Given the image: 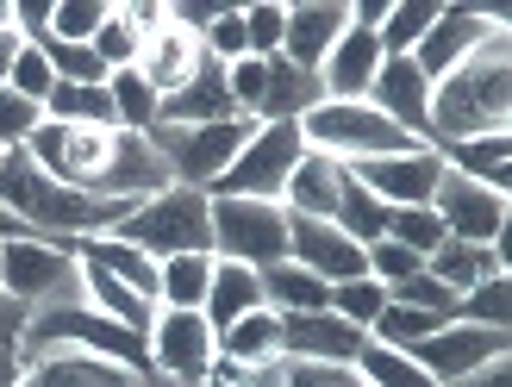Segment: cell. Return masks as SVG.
<instances>
[{"label": "cell", "mask_w": 512, "mask_h": 387, "mask_svg": "<svg viewBox=\"0 0 512 387\" xmlns=\"http://www.w3.org/2000/svg\"><path fill=\"white\" fill-rule=\"evenodd\" d=\"M150 375H169L175 387H200L213 375V356H219V338L207 313H169V306H157V325H150Z\"/></svg>", "instance_id": "10"}, {"label": "cell", "mask_w": 512, "mask_h": 387, "mask_svg": "<svg viewBox=\"0 0 512 387\" xmlns=\"http://www.w3.org/2000/svg\"><path fill=\"white\" fill-rule=\"evenodd\" d=\"M19 32H13V25H0V88H7V75H13V57H19Z\"/></svg>", "instance_id": "52"}, {"label": "cell", "mask_w": 512, "mask_h": 387, "mask_svg": "<svg viewBox=\"0 0 512 387\" xmlns=\"http://www.w3.org/2000/svg\"><path fill=\"white\" fill-rule=\"evenodd\" d=\"M225 119H244L238 100H232V88H225V63L200 57V69L163 100V119L157 125H225Z\"/></svg>", "instance_id": "21"}, {"label": "cell", "mask_w": 512, "mask_h": 387, "mask_svg": "<svg viewBox=\"0 0 512 387\" xmlns=\"http://www.w3.org/2000/svg\"><path fill=\"white\" fill-rule=\"evenodd\" d=\"M107 13H113L107 0H57V7H50V38L57 44H94V32L107 25Z\"/></svg>", "instance_id": "37"}, {"label": "cell", "mask_w": 512, "mask_h": 387, "mask_svg": "<svg viewBox=\"0 0 512 387\" xmlns=\"http://www.w3.org/2000/svg\"><path fill=\"white\" fill-rule=\"evenodd\" d=\"M331 225H338L344 238H356V244L369 250L375 238H388V206H381V200H375V194L350 175L344 194H338V213H331Z\"/></svg>", "instance_id": "32"}, {"label": "cell", "mask_w": 512, "mask_h": 387, "mask_svg": "<svg viewBox=\"0 0 512 387\" xmlns=\"http://www.w3.org/2000/svg\"><path fill=\"white\" fill-rule=\"evenodd\" d=\"M288 263H300L306 275H319L325 288H338V281H356L369 275V250L344 238L331 219H300L288 213Z\"/></svg>", "instance_id": "14"}, {"label": "cell", "mask_w": 512, "mask_h": 387, "mask_svg": "<svg viewBox=\"0 0 512 387\" xmlns=\"http://www.w3.org/2000/svg\"><path fill=\"white\" fill-rule=\"evenodd\" d=\"M50 7H57V0H13V32L25 44H44L50 38Z\"/></svg>", "instance_id": "49"}, {"label": "cell", "mask_w": 512, "mask_h": 387, "mask_svg": "<svg viewBox=\"0 0 512 387\" xmlns=\"http://www.w3.org/2000/svg\"><path fill=\"white\" fill-rule=\"evenodd\" d=\"M344 182H350L344 163H331V157H319V150H306V157L294 163V175H288V188H281V206H288V213H300V219H331V213H338Z\"/></svg>", "instance_id": "24"}, {"label": "cell", "mask_w": 512, "mask_h": 387, "mask_svg": "<svg viewBox=\"0 0 512 387\" xmlns=\"http://www.w3.org/2000/svg\"><path fill=\"white\" fill-rule=\"evenodd\" d=\"M0 157H7V150H0Z\"/></svg>", "instance_id": "55"}, {"label": "cell", "mask_w": 512, "mask_h": 387, "mask_svg": "<svg viewBox=\"0 0 512 387\" xmlns=\"http://www.w3.org/2000/svg\"><path fill=\"white\" fill-rule=\"evenodd\" d=\"M331 313H338L344 325H356V331H369L375 319H381V306H388V288H381L375 275H356V281H338V288H331Z\"/></svg>", "instance_id": "36"}, {"label": "cell", "mask_w": 512, "mask_h": 387, "mask_svg": "<svg viewBox=\"0 0 512 387\" xmlns=\"http://www.w3.org/2000/svg\"><path fill=\"white\" fill-rule=\"evenodd\" d=\"M44 57H50V69H57V82H69V88H100L107 82V63L94 57V44H38Z\"/></svg>", "instance_id": "38"}, {"label": "cell", "mask_w": 512, "mask_h": 387, "mask_svg": "<svg viewBox=\"0 0 512 387\" xmlns=\"http://www.w3.org/2000/svg\"><path fill=\"white\" fill-rule=\"evenodd\" d=\"M381 63H388V57H381V38L369 32V25H350V32L331 44V57L319 63L325 100H369V82H375Z\"/></svg>", "instance_id": "20"}, {"label": "cell", "mask_w": 512, "mask_h": 387, "mask_svg": "<svg viewBox=\"0 0 512 387\" xmlns=\"http://www.w3.org/2000/svg\"><path fill=\"white\" fill-rule=\"evenodd\" d=\"M200 50H207L213 63H225V69H232L238 57H250V44H244V7H219V19L207 25Z\"/></svg>", "instance_id": "43"}, {"label": "cell", "mask_w": 512, "mask_h": 387, "mask_svg": "<svg viewBox=\"0 0 512 387\" xmlns=\"http://www.w3.org/2000/svg\"><path fill=\"white\" fill-rule=\"evenodd\" d=\"M75 263H82V256H75ZM82 306H94L100 319H113L119 331H132V338H150V325H157V300H144L138 288L113 281L100 263H82Z\"/></svg>", "instance_id": "23"}, {"label": "cell", "mask_w": 512, "mask_h": 387, "mask_svg": "<svg viewBox=\"0 0 512 387\" xmlns=\"http://www.w3.org/2000/svg\"><path fill=\"white\" fill-rule=\"evenodd\" d=\"M438 157H444L450 175H463V182H481V188H494V194L512 188V132H488V138L450 144V150H438Z\"/></svg>", "instance_id": "26"}, {"label": "cell", "mask_w": 512, "mask_h": 387, "mask_svg": "<svg viewBox=\"0 0 512 387\" xmlns=\"http://www.w3.org/2000/svg\"><path fill=\"white\" fill-rule=\"evenodd\" d=\"M213 256L244 269L288 263V206L281 200H213Z\"/></svg>", "instance_id": "8"}, {"label": "cell", "mask_w": 512, "mask_h": 387, "mask_svg": "<svg viewBox=\"0 0 512 387\" xmlns=\"http://www.w3.org/2000/svg\"><path fill=\"white\" fill-rule=\"evenodd\" d=\"M425 275L431 281H444V288L463 300L469 288H481V281H494V275H506V263H500V250L494 244H463V238H444L438 250L425 256Z\"/></svg>", "instance_id": "25"}, {"label": "cell", "mask_w": 512, "mask_h": 387, "mask_svg": "<svg viewBox=\"0 0 512 387\" xmlns=\"http://www.w3.org/2000/svg\"><path fill=\"white\" fill-rule=\"evenodd\" d=\"M350 175L388 206V213H400V206H431V194H438V182H444V157L431 144H413V150H400V157L356 163Z\"/></svg>", "instance_id": "13"}, {"label": "cell", "mask_w": 512, "mask_h": 387, "mask_svg": "<svg viewBox=\"0 0 512 387\" xmlns=\"http://www.w3.org/2000/svg\"><path fill=\"white\" fill-rule=\"evenodd\" d=\"M7 238H32V231H25V225L7 213V206H0V244H7Z\"/></svg>", "instance_id": "54"}, {"label": "cell", "mask_w": 512, "mask_h": 387, "mask_svg": "<svg viewBox=\"0 0 512 387\" xmlns=\"http://www.w3.org/2000/svg\"><path fill=\"white\" fill-rule=\"evenodd\" d=\"M394 306H419V313H438V319H456V294L444 288V281H431L425 269L413 281H400V288H388Z\"/></svg>", "instance_id": "46"}, {"label": "cell", "mask_w": 512, "mask_h": 387, "mask_svg": "<svg viewBox=\"0 0 512 387\" xmlns=\"http://www.w3.org/2000/svg\"><path fill=\"white\" fill-rule=\"evenodd\" d=\"M363 375V387H438L406 350H388V344H363V356L350 363Z\"/></svg>", "instance_id": "34"}, {"label": "cell", "mask_w": 512, "mask_h": 387, "mask_svg": "<svg viewBox=\"0 0 512 387\" xmlns=\"http://www.w3.org/2000/svg\"><path fill=\"white\" fill-rule=\"evenodd\" d=\"M425 269V256H413L406 244H394V238H375L369 244V275L381 281V288H400V281H413Z\"/></svg>", "instance_id": "44"}, {"label": "cell", "mask_w": 512, "mask_h": 387, "mask_svg": "<svg viewBox=\"0 0 512 387\" xmlns=\"http://www.w3.org/2000/svg\"><path fill=\"white\" fill-rule=\"evenodd\" d=\"M350 32V7L344 0H300V7H288V25H281V57H288L294 69H313L331 57V44H338Z\"/></svg>", "instance_id": "18"}, {"label": "cell", "mask_w": 512, "mask_h": 387, "mask_svg": "<svg viewBox=\"0 0 512 387\" xmlns=\"http://www.w3.org/2000/svg\"><path fill=\"white\" fill-rule=\"evenodd\" d=\"M300 157H306L300 125H256L250 144L232 157V169L213 182L207 200H281V188H288Z\"/></svg>", "instance_id": "9"}, {"label": "cell", "mask_w": 512, "mask_h": 387, "mask_svg": "<svg viewBox=\"0 0 512 387\" xmlns=\"http://www.w3.org/2000/svg\"><path fill=\"white\" fill-rule=\"evenodd\" d=\"M225 88H232L238 113L250 125H300L325 100L319 75L294 69L288 57H238L232 69H225Z\"/></svg>", "instance_id": "4"}, {"label": "cell", "mask_w": 512, "mask_h": 387, "mask_svg": "<svg viewBox=\"0 0 512 387\" xmlns=\"http://www.w3.org/2000/svg\"><path fill=\"white\" fill-rule=\"evenodd\" d=\"M50 182H63L75 194H94V200H150L175 188L163 157L150 150V138L138 132H119V125H57L44 119L32 144H25Z\"/></svg>", "instance_id": "1"}, {"label": "cell", "mask_w": 512, "mask_h": 387, "mask_svg": "<svg viewBox=\"0 0 512 387\" xmlns=\"http://www.w3.org/2000/svg\"><path fill=\"white\" fill-rule=\"evenodd\" d=\"M369 107L381 119H394L406 138H419L425 144V119H431V82L419 75L413 57H388L375 69V82H369Z\"/></svg>", "instance_id": "17"}, {"label": "cell", "mask_w": 512, "mask_h": 387, "mask_svg": "<svg viewBox=\"0 0 512 387\" xmlns=\"http://www.w3.org/2000/svg\"><path fill=\"white\" fill-rule=\"evenodd\" d=\"M494 38H506V13H494V7H438L431 32L413 50V63H419L425 82H438V75H450L456 63H469L475 50L494 44Z\"/></svg>", "instance_id": "11"}, {"label": "cell", "mask_w": 512, "mask_h": 387, "mask_svg": "<svg viewBox=\"0 0 512 387\" xmlns=\"http://www.w3.org/2000/svg\"><path fill=\"white\" fill-rule=\"evenodd\" d=\"M25 325H32V306L13 300V294H0V350H19L25 344Z\"/></svg>", "instance_id": "50"}, {"label": "cell", "mask_w": 512, "mask_h": 387, "mask_svg": "<svg viewBox=\"0 0 512 387\" xmlns=\"http://www.w3.org/2000/svg\"><path fill=\"white\" fill-rule=\"evenodd\" d=\"M144 375L119 369V363H100V356L82 350H44V356H25V375L19 387H138Z\"/></svg>", "instance_id": "22"}, {"label": "cell", "mask_w": 512, "mask_h": 387, "mask_svg": "<svg viewBox=\"0 0 512 387\" xmlns=\"http://www.w3.org/2000/svg\"><path fill=\"white\" fill-rule=\"evenodd\" d=\"M281 25H288V7H275V0L244 7V44H250V57H281Z\"/></svg>", "instance_id": "45"}, {"label": "cell", "mask_w": 512, "mask_h": 387, "mask_svg": "<svg viewBox=\"0 0 512 387\" xmlns=\"http://www.w3.org/2000/svg\"><path fill=\"white\" fill-rule=\"evenodd\" d=\"M213 288V256H169L157 263V306L169 313H200Z\"/></svg>", "instance_id": "30"}, {"label": "cell", "mask_w": 512, "mask_h": 387, "mask_svg": "<svg viewBox=\"0 0 512 387\" xmlns=\"http://www.w3.org/2000/svg\"><path fill=\"white\" fill-rule=\"evenodd\" d=\"M263 306V281H256V269H244V263H219L213 256V288H207V325H213V338L225 325H238L244 313H256Z\"/></svg>", "instance_id": "27"}, {"label": "cell", "mask_w": 512, "mask_h": 387, "mask_svg": "<svg viewBox=\"0 0 512 387\" xmlns=\"http://www.w3.org/2000/svg\"><path fill=\"white\" fill-rule=\"evenodd\" d=\"M281 387H363V375L338 363H281Z\"/></svg>", "instance_id": "47"}, {"label": "cell", "mask_w": 512, "mask_h": 387, "mask_svg": "<svg viewBox=\"0 0 512 387\" xmlns=\"http://www.w3.org/2000/svg\"><path fill=\"white\" fill-rule=\"evenodd\" d=\"M200 387H281V363L275 369H244V363H225V356H213V375Z\"/></svg>", "instance_id": "48"}, {"label": "cell", "mask_w": 512, "mask_h": 387, "mask_svg": "<svg viewBox=\"0 0 512 387\" xmlns=\"http://www.w3.org/2000/svg\"><path fill=\"white\" fill-rule=\"evenodd\" d=\"M200 57H207V50H200V38H188L182 25H169V13H163V19L138 38V63H132V69L144 75L150 88H157V100H169V94L200 69Z\"/></svg>", "instance_id": "19"}, {"label": "cell", "mask_w": 512, "mask_h": 387, "mask_svg": "<svg viewBox=\"0 0 512 387\" xmlns=\"http://www.w3.org/2000/svg\"><path fill=\"white\" fill-rule=\"evenodd\" d=\"M219 356L225 363H244V369H275L281 363V319L269 313V306L244 313L238 325L219 331Z\"/></svg>", "instance_id": "28"}, {"label": "cell", "mask_w": 512, "mask_h": 387, "mask_svg": "<svg viewBox=\"0 0 512 387\" xmlns=\"http://www.w3.org/2000/svg\"><path fill=\"white\" fill-rule=\"evenodd\" d=\"M138 38H144V32L132 25V13H125V7H113V13H107V25L94 32V57L107 63V75L138 63Z\"/></svg>", "instance_id": "39"}, {"label": "cell", "mask_w": 512, "mask_h": 387, "mask_svg": "<svg viewBox=\"0 0 512 387\" xmlns=\"http://www.w3.org/2000/svg\"><path fill=\"white\" fill-rule=\"evenodd\" d=\"M500 356H512V331H481V325L450 319L444 331H431V338L413 350V363L438 381V387H450V381H463V375H475V369L500 363Z\"/></svg>", "instance_id": "12"}, {"label": "cell", "mask_w": 512, "mask_h": 387, "mask_svg": "<svg viewBox=\"0 0 512 387\" xmlns=\"http://www.w3.org/2000/svg\"><path fill=\"white\" fill-rule=\"evenodd\" d=\"M19 375H25V356L19 350H0V387H19Z\"/></svg>", "instance_id": "53"}, {"label": "cell", "mask_w": 512, "mask_h": 387, "mask_svg": "<svg viewBox=\"0 0 512 387\" xmlns=\"http://www.w3.org/2000/svg\"><path fill=\"white\" fill-rule=\"evenodd\" d=\"M363 344H369V331H356V325H344L338 313H288L281 319V363H338V369H350L356 356H363Z\"/></svg>", "instance_id": "16"}, {"label": "cell", "mask_w": 512, "mask_h": 387, "mask_svg": "<svg viewBox=\"0 0 512 387\" xmlns=\"http://www.w3.org/2000/svg\"><path fill=\"white\" fill-rule=\"evenodd\" d=\"M107 94H113V119H119V132H150V125L163 119V100H157V88L144 82L138 69H113L107 75Z\"/></svg>", "instance_id": "31"}, {"label": "cell", "mask_w": 512, "mask_h": 387, "mask_svg": "<svg viewBox=\"0 0 512 387\" xmlns=\"http://www.w3.org/2000/svg\"><path fill=\"white\" fill-rule=\"evenodd\" d=\"M300 138L306 150H319L331 163H369V157H400V150H413L419 138H406L394 119H381L369 100H319L313 113L300 119Z\"/></svg>", "instance_id": "3"}, {"label": "cell", "mask_w": 512, "mask_h": 387, "mask_svg": "<svg viewBox=\"0 0 512 387\" xmlns=\"http://www.w3.org/2000/svg\"><path fill=\"white\" fill-rule=\"evenodd\" d=\"M456 319L481 325V331H512V275H494V281H481V288H469L456 300Z\"/></svg>", "instance_id": "35"}, {"label": "cell", "mask_w": 512, "mask_h": 387, "mask_svg": "<svg viewBox=\"0 0 512 387\" xmlns=\"http://www.w3.org/2000/svg\"><path fill=\"white\" fill-rule=\"evenodd\" d=\"M7 88H13V94H25V100H38V107H44L50 94H57V69H50V57H44L38 44H19V57H13V75H7Z\"/></svg>", "instance_id": "41"}, {"label": "cell", "mask_w": 512, "mask_h": 387, "mask_svg": "<svg viewBox=\"0 0 512 387\" xmlns=\"http://www.w3.org/2000/svg\"><path fill=\"white\" fill-rule=\"evenodd\" d=\"M431 19H438V0H394L388 19H381V57H413L419 38L431 32Z\"/></svg>", "instance_id": "33"}, {"label": "cell", "mask_w": 512, "mask_h": 387, "mask_svg": "<svg viewBox=\"0 0 512 387\" xmlns=\"http://www.w3.org/2000/svg\"><path fill=\"white\" fill-rule=\"evenodd\" d=\"M450 387H512V356H500V363H488V369H475V375H463V381H450Z\"/></svg>", "instance_id": "51"}, {"label": "cell", "mask_w": 512, "mask_h": 387, "mask_svg": "<svg viewBox=\"0 0 512 387\" xmlns=\"http://www.w3.org/2000/svg\"><path fill=\"white\" fill-rule=\"evenodd\" d=\"M388 238L406 244L413 256H431V250L444 244V225H438L431 206H400V213H388Z\"/></svg>", "instance_id": "40"}, {"label": "cell", "mask_w": 512, "mask_h": 387, "mask_svg": "<svg viewBox=\"0 0 512 387\" xmlns=\"http://www.w3.org/2000/svg\"><path fill=\"white\" fill-rule=\"evenodd\" d=\"M0 294L38 306H63L82 300V263H75V244L57 238H7L0 244Z\"/></svg>", "instance_id": "7"}, {"label": "cell", "mask_w": 512, "mask_h": 387, "mask_svg": "<svg viewBox=\"0 0 512 387\" xmlns=\"http://www.w3.org/2000/svg\"><path fill=\"white\" fill-rule=\"evenodd\" d=\"M38 125H44V107H38V100L0 88V150H25Z\"/></svg>", "instance_id": "42"}, {"label": "cell", "mask_w": 512, "mask_h": 387, "mask_svg": "<svg viewBox=\"0 0 512 387\" xmlns=\"http://www.w3.org/2000/svg\"><path fill=\"white\" fill-rule=\"evenodd\" d=\"M119 238L138 244L144 256H157V263H169V256H213V200L194 188H163L119 225Z\"/></svg>", "instance_id": "5"}, {"label": "cell", "mask_w": 512, "mask_h": 387, "mask_svg": "<svg viewBox=\"0 0 512 387\" xmlns=\"http://www.w3.org/2000/svg\"><path fill=\"white\" fill-rule=\"evenodd\" d=\"M250 132H256L250 119H225V125H150L144 138L163 157V169H169L175 188L213 194V182L232 169V157L250 144Z\"/></svg>", "instance_id": "6"}, {"label": "cell", "mask_w": 512, "mask_h": 387, "mask_svg": "<svg viewBox=\"0 0 512 387\" xmlns=\"http://www.w3.org/2000/svg\"><path fill=\"white\" fill-rule=\"evenodd\" d=\"M512 125V32L481 44L469 63H456L450 75L431 82V119H425V144L450 150L469 138H488Z\"/></svg>", "instance_id": "2"}, {"label": "cell", "mask_w": 512, "mask_h": 387, "mask_svg": "<svg viewBox=\"0 0 512 387\" xmlns=\"http://www.w3.org/2000/svg\"><path fill=\"white\" fill-rule=\"evenodd\" d=\"M256 281H263V306L275 319H288V313H325V300L331 288L319 275H306L300 263H269V269H256Z\"/></svg>", "instance_id": "29"}, {"label": "cell", "mask_w": 512, "mask_h": 387, "mask_svg": "<svg viewBox=\"0 0 512 387\" xmlns=\"http://www.w3.org/2000/svg\"><path fill=\"white\" fill-rule=\"evenodd\" d=\"M431 213H438L444 238H463V244H494L500 231H506V219H512V206H506V194L481 188V182H463V175H450V169H444L438 194H431Z\"/></svg>", "instance_id": "15"}]
</instances>
